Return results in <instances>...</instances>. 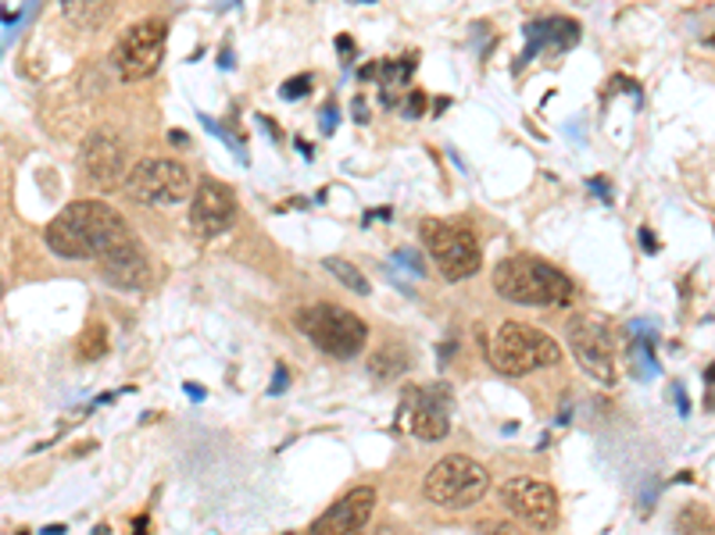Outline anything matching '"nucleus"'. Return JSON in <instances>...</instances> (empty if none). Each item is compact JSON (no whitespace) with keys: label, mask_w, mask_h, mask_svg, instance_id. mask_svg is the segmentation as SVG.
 <instances>
[{"label":"nucleus","mask_w":715,"mask_h":535,"mask_svg":"<svg viewBox=\"0 0 715 535\" xmlns=\"http://www.w3.org/2000/svg\"><path fill=\"white\" fill-rule=\"evenodd\" d=\"M201 125H204V128H208V133H212V136H218V140H222V143H226V147H229V151H233V154H236V157H241V161H244V165H247V151H244V147H241V143H236V140H233V136H229V133H226V128H222L218 122H212L208 115H201Z\"/></svg>","instance_id":"nucleus-23"},{"label":"nucleus","mask_w":715,"mask_h":535,"mask_svg":"<svg viewBox=\"0 0 715 535\" xmlns=\"http://www.w3.org/2000/svg\"><path fill=\"white\" fill-rule=\"evenodd\" d=\"M422 247L433 257V265L443 271V279L462 282L472 279L483 265V250L480 239L472 236V229L458 222H443V218H426L422 222Z\"/></svg>","instance_id":"nucleus-5"},{"label":"nucleus","mask_w":715,"mask_h":535,"mask_svg":"<svg viewBox=\"0 0 715 535\" xmlns=\"http://www.w3.org/2000/svg\"><path fill=\"white\" fill-rule=\"evenodd\" d=\"M501 504L530 528L548 532L559 525V493L540 479H530V475L508 479L501 485Z\"/></svg>","instance_id":"nucleus-12"},{"label":"nucleus","mask_w":715,"mask_h":535,"mask_svg":"<svg viewBox=\"0 0 715 535\" xmlns=\"http://www.w3.org/2000/svg\"><path fill=\"white\" fill-rule=\"evenodd\" d=\"M630 361H633V375H637V379L651 382L658 375V361H655V350H651V339H633Z\"/></svg>","instance_id":"nucleus-20"},{"label":"nucleus","mask_w":715,"mask_h":535,"mask_svg":"<svg viewBox=\"0 0 715 535\" xmlns=\"http://www.w3.org/2000/svg\"><path fill=\"white\" fill-rule=\"evenodd\" d=\"M705 382H708V400H705V408L715 411V364L705 368Z\"/></svg>","instance_id":"nucleus-31"},{"label":"nucleus","mask_w":715,"mask_h":535,"mask_svg":"<svg viewBox=\"0 0 715 535\" xmlns=\"http://www.w3.org/2000/svg\"><path fill=\"white\" fill-rule=\"evenodd\" d=\"M487 490H490L487 467L476 464L472 457H443L426 475L429 504H437L443 511H466L472 504H480Z\"/></svg>","instance_id":"nucleus-7"},{"label":"nucleus","mask_w":715,"mask_h":535,"mask_svg":"<svg viewBox=\"0 0 715 535\" xmlns=\"http://www.w3.org/2000/svg\"><path fill=\"white\" fill-rule=\"evenodd\" d=\"M454 397L451 385H411L401 397V411H397V425L411 432L416 440H443L451 432Z\"/></svg>","instance_id":"nucleus-9"},{"label":"nucleus","mask_w":715,"mask_h":535,"mask_svg":"<svg viewBox=\"0 0 715 535\" xmlns=\"http://www.w3.org/2000/svg\"><path fill=\"white\" fill-rule=\"evenodd\" d=\"M75 350H79V357H83V361H101V357L108 353V329L101 326V321H93V326L83 329Z\"/></svg>","instance_id":"nucleus-19"},{"label":"nucleus","mask_w":715,"mask_h":535,"mask_svg":"<svg viewBox=\"0 0 715 535\" xmlns=\"http://www.w3.org/2000/svg\"><path fill=\"white\" fill-rule=\"evenodd\" d=\"M125 239H133L130 225L104 200H75L47 225V247L65 261H101Z\"/></svg>","instance_id":"nucleus-1"},{"label":"nucleus","mask_w":715,"mask_h":535,"mask_svg":"<svg viewBox=\"0 0 715 535\" xmlns=\"http://www.w3.org/2000/svg\"><path fill=\"white\" fill-rule=\"evenodd\" d=\"M372 507H376V490L358 485V490H351L344 500H337V504H333L319 522L311 525V532H333V535L361 532L365 525H369Z\"/></svg>","instance_id":"nucleus-15"},{"label":"nucleus","mask_w":715,"mask_h":535,"mask_svg":"<svg viewBox=\"0 0 715 535\" xmlns=\"http://www.w3.org/2000/svg\"><path fill=\"white\" fill-rule=\"evenodd\" d=\"M394 265H405L408 268V275H416V279H422L426 275V261L419 257V250H397L394 257H390Z\"/></svg>","instance_id":"nucleus-26"},{"label":"nucleus","mask_w":715,"mask_h":535,"mask_svg":"<svg viewBox=\"0 0 715 535\" xmlns=\"http://www.w3.org/2000/svg\"><path fill=\"white\" fill-rule=\"evenodd\" d=\"M708 47H715V37H712V40H708Z\"/></svg>","instance_id":"nucleus-37"},{"label":"nucleus","mask_w":715,"mask_h":535,"mask_svg":"<svg viewBox=\"0 0 715 535\" xmlns=\"http://www.w3.org/2000/svg\"><path fill=\"white\" fill-rule=\"evenodd\" d=\"M411 69H416V58H401V61H387V64H384V79H387V86H397V83H408V79H411Z\"/></svg>","instance_id":"nucleus-22"},{"label":"nucleus","mask_w":715,"mask_h":535,"mask_svg":"<svg viewBox=\"0 0 715 535\" xmlns=\"http://www.w3.org/2000/svg\"><path fill=\"white\" fill-rule=\"evenodd\" d=\"M61 19L79 32H98L115 14V0H58Z\"/></svg>","instance_id":"nucleus-16"},{"label":"nucleus","mask_w":715,"mask_h":535,"mask_svg":"<svg viewBox=\"0 0 715 535\" xmlns=\"http://www.w3.org/2000/svg\"><path fill=\"white\" fill-rule=\"evenodd\" d=\"M494 289L512 303L522 307H565L572 300L569 275L540 257H508L494 268Z\"/></svg>","instance_id":"nucleus-2"},{"label":"nucleus","mask_w":715,"mask_h":535,"mask_svg":"<svg viewBox=\"0 0 715 535\" xmlns=\"http://www.w3.org/2000/svg\"><path fill=\"white\" fill-rule=\"evenodd\" d=\"M569 350L576 353L580 368L601 385H615L619 368H615V332L609 329V321H601L594 315H572L569 326Z\"/></svg>","instance_id":"nucleus-10"},{"label":"nucleus","mask_w":715,"mask_h":535,"mask_svg":"<svg viewBox=\"0 0 715 535\" xmlns=\"http://www.w3.org/2000/svg\"><path fill=\"white\" fill-rule=\"evenodd\" d=\"M286 382H290V375H286L283 364H276V379H273V385H268V393H273V397L286 393Z\"/></svg>","instance_id":"nucleus-29"},{"label":"nucleus","mask_w":715,"mask_h":535,"mask_svg":"<svg viewBox=\"0 0 715 535\" xmlns=\"http://www.w3.org/2000/svg\"><path fill=\"white\" fill-rule=\"evenodd\" d=\"M122 193L136 204L147 207H168V204H183L190 193V172L186 165L172 157H143L130 168L122 183Z\"/></svg>","instance_id":"nucleus-8"},{"label":"nucleus","mask_w":715,"mask_h":535,"mask_svg":"<svg viewBox=\"0 0 715 535\" xmlns=\"http://www.w3.org/2000/svg\"><path fill=\"white\" fill-rule=\"evenodd\" d=\"M236 218V197L226 183L218 178H201V186L194 189V204H190V229L201 239H215L233 225Z\"/></svg>","instance_id":"nucleus-13"},{"label":"nucleus","mask_w":715,"mask_h":535,"mask_svg":"<svg viewBox=\"0 0 715 535\" xmlns=\"http://www.w3.org/2000/svg\"><path fill=\"white\" fill-rule=\"evenodd\" d=\"M79 168L90 178L93 186L101 189H119L130 175V147L115 128H93L83 140V151H79Z\"/></svg>","instance_id":"nucleus-11"},{"label":"nucleus","mask_w":715,"mask_h":535,"mask_svg":"<svg viewBox=\"0 0 715 535\" xmlns=\"http://www.w3.org/2000/svg\"><path fill=\"white\" fill-rule=\"evenodd\" d=\"M101 271H104V282L108 286H119V289H147L154 271L143 247L133 239H125L122 247H115L111 254L101 257Z\"/></svg>","instance_id":"nucleus-14"},{"label":"nucleus","mask_w":715,"mask_h":535,"mask_svg":"<svg viewBox=\"0 0 715 535\" xmlns=\"http://www.w3.org/2000/svg\"><path fill=\"white\" fill-rule=\"evenodd\" d=\"M422 104H426V93H419V90H416V93L408 96V107H405V115H408V119H419L422 111H426Z\"/></svg>","instance_id":"nucleus-28"},{"label":"nucleus","mask_w":715,"mask_h":535,"mask_svg":"<svg viewBox=\"0 0 715 535\" xmlns=\"http://www.w3.org/2000/svg\"><path fill=\"white\" fill-rule=\"evenodd\" d=\"M337 122H340L337 107H326V111H323V128H326V133H333V128H337Z\"/></svg>","instance_id":"nucleus-33"},{"label":"nucleus","mask_w":715,"mask_h":535,"mask_svg":"<svg viewBox=\"0 0 715 535\" xmlns=\"http://www.w3.org/2000/svg\"><path fill=\"white\" fill-rule=\"evenodd\" d=\"M408 371V350L401 343H384L369 357V375L376 382H394Z\"/></svg>","instance_id":"nucleus-17"},{"label":"nucleus","mask_w":715,"mask_h":535,"mask_svg":"<svg viewBox=\"0 0 715 535\" xmlns=\"http://www.w3.org/2000/svg\"><path fill=\"white\" fill-rule=\"evenodd\" d=\"M355 119H358V122H369V111H365V101H355Z\"/></svg>","instance_id":"nucleus-36"},{"label":"nucleus","mask_w":715,"mask_h":535,"mask_svg":"<svg viewBox=\"0 0 715 535\" xmlns=\"http://www.w3.org/2000/svg\"><path fill=\"white\" fill-rule=\"evenodd\" d=\"M641 243H644V250H647V254H655V250H658V243H655V236H651L647 229H641Z\"/></svg>","instance_id":"nucleus-34"},{"label":"nucleus","mask_w":715,"mask_h":535,"mask_svg":"<svg viewBox=\"0 0 715 535\" xmlns=\"http://www.w3.org/2000/svg\"><path fill=\"white\" fill-rule=\"evenodd\" d=\"M673 397H676L680 418H691V400H687V393H683V385H673Z\"/></svg>","instance_id":"nucleus-30"},{"label":"nucleus","mask_w":715,"mask_h":535,"mask_svg":"<svg viewBox=\"0 0 715 535\" xmlns=\"http://www.w3.org/2000/svg\"><path fill=\"white\" fill-rule=\"evenodd\" d=\"M580 40V25L572 19H548V47L554 51H569Z\"/></svg>","instance_id":"nucleus-21"},{"label":"nucleus","mask_w":715,"mask_h":535,"mask_svg":"<svg viewBox=\"0 0 715 535\" xmlns=\"http://www.w3.org/2000/svg\"><path fill=\"white\" fill-rule=\"evenodd\" d=\"M183 389H186V393L194 397V400H204V385H197V382H186Z\"/></svg>","instance_id":"nucleus-35"},{"label":"nucleus","mask_w":715,"mask_h":535,"mask_svg":"<svg viewBox=\"0 0 715 535\" xmlns=\"http://www.w3.org/2000/svg\"><path fill=\"white\" fill-rule=\"evenodd\" d=\"M168 25L162 19H140L119 32L115 47H111V64H115L119 79L125 83H140V79L154 75L165 61Z\"/></svg>","instance_id":"nucleus-6"},{"label":"nucleus","mask_w":715,"mask_h":535,"mask_svg":"<svg viewBox=\"0 0 715 535\" xmlns=\"http://www.w3.org/2000/svg\"><path fill=\"white\" fill-rule=\"evenodd\" d=\"M691 528H712V517L702 511V504H694L680 514V532H691Z\"/></svg>","instance_id":"nucleus-25"},{"label":"nucleus","mask_w":715,"mask_h":535,"mask_svg":"<svg viewBox=\"0 0 715 535\" xmlns=\"http://www.w3.org/2000/svg\"><path fill=\"white\" fill-rule=\"evenodd\" d=\"M297 329L305 332L323 353L337 357V361H351L361 353L369 326L347 307L337 303H308L305 311H297Z\"/></svg>","instance_id":"nucleus-4"},{"label":"nucleus","mask_w":715,"mask_h":535,"mask_svg":"<svg viewBox=\"0 0 715 535\" xmlns=\"http://www.w3.org/2000/svg\"><path fill=\"white\" fill-rule=\"evenodd\" d=\"M308 93H311V79L308 75H294V79H286V83L279 86L283 101H300V96H308Z\"/></svg>","instance_id":"nucleus-24"},{"label":"nucleus","mask_w":715,"mask_h":535,"mask_svg":"<svg viewBox=\"0 0 715 535\" xmlns=\"http://www.w3.org/2000/svg\"><path fill=\"white\" fill-rule=\"evenodd\" d=\"M586 189L594 193L597 200H605V204H612V189H609V178H601V175H594V178H586Z\"/></svg>","instance_id":"nucleus-27"},{"label":"nucleus","mask_w":715,"mask_h":535,"mask_svg":"<svg viewBox=\"0 0 715 535\" xmlns=\"http://www.w3.org/2000/svg\"><path fill=\"white\" fill-rule=\"evenodd\" d=\"M487 361L494 371L508 379H522L530 371L540 368H551L562 361V350L559 343L540 332L533 326H522V321H501V326L487 336Z\"/></svg>","instance_id":"nucleus-3"},{"label":"nucleus","mask_w":715,"mask_h":535,"mask_svg":"<svg viewBox=\"0 0 715 535\" xmlns=\"http://www.w3.org/2000/svg\"><path fill=\"white\" fill-rule=\"evenodd\" d=\"M323 268L333 275V279H337L340 286H347L351 289V294H358V297H369V279H365V275L351 265V261H344V257H326L323 261Z\"/></svg>","instance_id":"nucleus-18"},{"label":"nucleus","mask_w":715,"mask_h":535,"mask_svg":"<svg viewBox=\"0 0 715 535\" xmlns=\"http://www.w3.org/2000/svg\"><path fill=\"white\" fill-rule=\"evenodd\" d=\"M337 51H340L344 61H351L355 58V40L351 37H337Z\"/></svg>","instance_id":"nucleus-32"}]
</instances>
